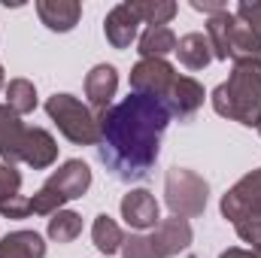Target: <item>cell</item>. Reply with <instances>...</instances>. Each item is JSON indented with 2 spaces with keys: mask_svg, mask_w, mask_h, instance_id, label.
I'll return each mask as SVG.
<instances>
[{
  "mask_svg": "<svg viewBox=\"0 0 261 258\" xmlns=\"http://www.w3.org/2000/svg\"><path fill=\"white\" fill-rule=\"evenodd\" d=\"M170 119L173 116L164 100L134 91L122 104L97 113V155L103 167L113 173V179L140 183L152 173Z\"/></svg>",
  "mask_w": 261,
  "mask_h": 258,
  "instance_id": "1",
  "label": "cell"
},
{
  "mask_svg": "<svg viewBox=\"0 0 261 258\" xmlns=\"http://www.w3.org/2000/svg\"><path fill=\"white\" fill-rule=\"evenodd\" d=\"M213 110L222 119L258 128L261 122V61H237L228 82L213 91Z\"/></svg>",
  "mask_w": 261,
  "mask_h": 258,
  "instance_id": "2",
  "label": "cell"
},
{
  "mask_svg": "<svg viewBox=\"0 0 261 258\" xmlns=\"http://www.w3.org/2000/svg\"><path fill=\"white\" fill-rule=\"evenodd\" d=\"M88 186H91V167L79 158H70L40 186V192L28 197V207L34 216H55L64 203L82 197Z\"/></svg>",
  "mask_w": 261,
  "mask_h": 258,
  "instance_id": "3",
  "label": "cell"
},
{
  "mask_svg": "<svg viewBox=\"0 0 261 258\" xmlns=\"http://www.w3.org/2000/svg\"><path fill=\"white\" fill-rule=\"evenodd\" d=\"M206 40L213 46V58L219 61H261V40L234 15V12H219L210 15L206 21Z\"/></svg>",
  "mask_w": 261,
  "mask_h": 258,
  "instance_id": "4",
  "label": "cell"
},
{
  "mask_svg": "<svg viewBox=\"0 0 261 258\" xmlns=\"http://www.w3.org/2000/svg\"><path fill=\"white\" fill-rule=\"evenodd\" d=\"M46 113H49V119L58 125V131L70 143H76V146H97V140H100L97 113H91L73 94H52L46 100Z\"/></svg>",
  "mask_w": 261,
  "mask_h": 258,
  "instance_id": "5",
  "label": "cell"
},
{
  "mask_svg": "<svg viewBox=\"0 0 261 258\" xmlns=\"http://www.w3.org/2000/svg\"><path fill=\"white\" fill-rule=\"evenodd\" d=\"M206 197H210V186L195 170H186V167H170L167 170V176H164V200H167L173 216H179V219L203 216Z\"/></svg>",
  "mask_w": 261,
  "mask_h": 258,
  "instance_id": "6",
  "label": "cell"
},
{
  "mask_svg": "<svg viewBox=\"0 0 261 258\" xmlns=\"http://www.w3.org/2000/svg\"><path fill=\"white\" fill-rule=\"evenodd\" d=\"M222 216L231 225H243V222H255L261 219V167L246 173L243 179H237L228 192L222 194Z\"/></svg>",
  "mask_w": 261,
  "mask_h": 258,
  "instance_id": "7",
  "label": "cell"
},
{
  "mask_svg": "<svg viewBox=\"0 0 261 258\" xmlns=\"http://www.w3.org/2000/svg\"><path fill=\"white\" fill-rule=\"evenodd\" d=\"M176 79H179V73L170 61H164V58H140L130 70V91L167 100Z\"/></svg>",
  "mask_w": 261,
  "mask_h": 258,
  "instance_id": "8",
  "label": "cell"
},
{
  "mask_svg": "<svg viewBox=\"0 0 261 258\" xmlns=\"http://www.w3.org/2000/svg\"><path fill=\"white\" fill-rule=\"evenodd\" d=\"M31 140V128L21 122V116H15L6 104H0V158L3 164H18L24 158Z\"/></svg>",
  "mask_w": 261,
  "mask_h": 258,
  "instance_id": "9",
  "label": "cell"
},
{
  "mask_svg": "<svg viewBox=\"0 0 261 258\" xmlns=\"http://www.w3.org/2000/svg\"><path fill=\"white\" fill-rule=\"evenodd\" d=\"M149 243H152V249H155L158 258L179 255L182 249L192 246V225H189V219L173 216V219L158 222V228H155V234L149 237Z\"/></svg>",
  "mask_w": 261,
  "mask_h": 258,
  "instance_id": "10",
  "label": "cell"
},
{
  "mask_svg": "<svg viewBox=\"0 0 261 258\" xmlns=\"http://www.w3.org/2000/svg\"><path fill=\"white\" fill-rule=\"evenodd\" d=\"M161 210H158V200L155 194L146 192V189H134L122 197V219L128 222L130 228L137 231H146V228H158V219Z\"/></svg>",
  "mask_w": 261,
  "mask_h": 258,
  "instance_id": "11",
  "label": "cell"
},
{
  "mask_svg": "<svg viewBox=\"0 0 261 258\" xmlns=\"http://www.w3.org/2000/svg\"><path fill=\"white\" fill-rule=\"evenodd\" d=\"M116 91H119V73H116V67L113 64L91 67V73L85 76V97H88V104L94 107V113L110 110Z\"/></svg>",
  "mask_w": 261,
  "mask_h": 258,
  "instance_id": "12",
  "label": "cell"
},
{
  "mask_svg": "<svg viewBox=\"0 0 261 258\" xmlns=\"http://www.w3.org/2000/svg\"><path fill=\"white\" fill-rule=\"evenodd\" d=\"M137 28H140V18L130 9V3L113 6L107 12V18H103V34H107L113 49H128L130 43L137 40Z\"/></svg>",
  "mask_w": 261,
  "mask_h": 258,
  "instance_id": "13",
  "label": "cell"
},
{
  "mask_svg": "<svg viewBox=\"0 0 261 258\" xmlns=\"http://www.w3.org/2000/svg\"><path fill=\"white\" fill-rule=\"evenodd\" d=\"M203 85L192 79V76H179L176 82H173V88H170V94H167V110H170V116H176V119H192L197 110L203 107Z\"/></svg>",
  "mask_w": 261,
  "mask_h": 258,
  "instance_id": "14",
  "label": "cell"
},
{
  "mask_svg": "<svg viewBox=\"0 0 261 258\" xmlns=\"http://www.w3.org/2000/svg\"><path fill=\"white\" fill-rule=\"evenodd\" d=\"M37 15L49 31L67 34L79 24L82 3H76V0H37Z\"/></svg>",
  "mask_w": 261,
  "mask_h": 258,
  "instance_id": "15",
  "label": "cell"
},
{
  "mask_svg": "<svg viewBox=\"0 0 261 258\" xmlns=\"http://www.w3.org/2000/svg\"><path fill=\"white\" fill-rule=\"evenodd\" d=\"M0 258H46V243L37 231H12L0 240Z\"/></svg>",
  "mask_w": 261,
  "mask_h": 258,
  "instance_id": "16",
  "label": "cell"
},
{
  "mask_svg": "<svg viewBox=\"0 0 261 258\" xmlns=\"http://www.w3.org/2000/svg\"><path fill=\"white\" fill-rule=\"evenodd\" d=\"M176 55L179 64L189 70H203L213 61V46L206 40V34H186L182 40H176Z\"/></svg>",
  "mask_w": 261,
  "mask_h": 258,
  "instance_id": "17",
  "label": "cell"
},
{
  "mask_svg": "<svg viewBox=\"0 0 261 258\" xmlns=\"http://www.w3.org/2000/svg\"><path fill=\"white\" fill-rule=\"evenodd\" d=\"M140 58H164L176 52V34L170 28H146L140 43H137Z\"/></svg>",
  "mask_w": 261,
  "mask_h": 258,
  "instance_id": "18",
  "label": "cell"
},
{
  "mask_svg": "<svg viewBox=\"0 0 261 258\" xmlns=\"http://www.w3.org/2000/svg\"><path fill=\"white\" fill-rule=\"evenodd\" d=\"M130 9L137 12L140 21H146L149 28H167V21L176 15V3L173 0H128Z\"/></svg>",
  "mask_w": 261,
  "mask_h": 258,
  "instance_id": "19",
  "label": "cell"
},
{
  "mask_svg": "<svg viewBox=\"0 0 261 258\" xmlns=\"http://www.w3.org/2000/svg\"><path fill=\"white\" fill-rule=\"evenodd\" d=\"M91 240H94V246H97L103 255H113V252H119V249L125 246L122 228H119L107 213H100V216L94 219V225H91Z\"/></svg>",
  "mask_w": 261,
  "mask_h": 258,
  "instance_id": "20",
  "label": "cell"
},
{
  "mask_svg": "<svg viewBox=\"0 0 261 258\" xmlns=\"http://www.w3.org/2000/svg\"><path fill=\"white\" fill-rule=\"evenodd\" d=\"M6 107L15 116H28L37 110V88L31 79H9L6 85Z\"/></svg>",
  "mask_w": 261,
  "mask_h": 258,
  "instance_id": "21",
  "label": "cell"
},
{
  "mask_svg": "<svg viewBox=\"0 0 261 258\" xmlns=\"http://www.w3.org/2000/svg\"><path fill=\"white\" fill-rule=\"evenodd\" d=\"M82 234V216L73 213V210H58L52 219H49V237L55 243H73L76 237Z\"/></svg>",
  "mask_w": 261,
  "mask_h": 258,
  "instance_id": "22",
  "label": "cell"
},
{
  "mask_svg": "<svg viewBox=\"0 0 261 258\" xmlns=\"http://www.w3.org/2000/svg\"><path fill=\"white\" fill-rule=\"evenodd\" d=\"M21 189V173L15 170V164H0V203L18 197Z\"/></svg>",
  "mask_w": 261,
  "mask_h": 258,
  "instance_id": "23",
  "label": "cell"
},
{
  "mask_svg": "<svg viewBox=\"0 0 261 258\" xmlns=\"http://www.w3.org/2000/svg\"><path fill=\"white\" fill-rule=\"evenodd\" d=\"M234 15H237V18L261 40V0H243V3L237 6Z\"/></svg>",
  "mask_w": 261,
  "mask_h": 258,
  "instance_id": "24",
  "label": "cell"
},
{
  "mask_svg": "<svg viewBox=\"0 0 261 258\" xmlns=\"http://www.w3.org/2000/svg\"><path fill=\"white\" fill-rule=\"evenodd\" d=\"M122 258H158V255H155L149 237H143V234H130V237H125Z\"/></svg>",
  "mask_w": 261,
  "mask_h": 258,
  "instance_id": "25",
  "label": "cell"
},
{
  "mask_svg": "<svg viewBox=\"0 0 261 258\" xmlns=\"http://www.w3.org/2000/svg\"><path fill=\"white\" fill-rule=\"evenodd\" d=\"M234 231H237V237H240L243 243H252V249H261V219L234 225Z\"/></svg>",
  "mask_w": 261,
  "mask_h": 258,
  "instance_id": "26",
  "label": "cell"
},
{
  "mask_svg": "<svg viewBox=\"0 0 261 258\" xmlns=\"http://www.w3.org/2000/svg\"><path fill=\"white\" fill-rule=\"evenodd\" d=\"M0 216H6V219H28L31 216V207H28V197H12V200H6V203H0Z\"/></svg>",
  "mask_w": 261,
  "mask_h": 258,
  "instance_id": "27",
  "label": "cell"
},
{
  "mask_svg": "<svg viewBox=\"0 0 261 258\" xmlns=\"http://www.w3.org/2000/svg\"><path fill=\"white\" fill-rule=\"evenodd\" d=\"M192 9H197V12H210V15H219V12H225L228 6H225L222 0H192Z\"/></svg>",
  "mask_w": 261,
  "mask_h": 258,
  "instance_id": "28",
  "label": "cell"
},
{
  "mask_svg": "<svg viewBox=\"0 0 261 258\" xmlns=\"http://www.w3.org/2000/svg\"><path fill=\"white\" fill-rule=\"evenodd\" d=\"M219 258H261V249H240V246H231V249H225Z\"/></svg>",
  "mask_w": 261,
  "mask_h": 258,
  "instance_id": "29",
  "label": "cell"
},
{
  "mask_svg": "<svg viewBox=\"0 0 261 258\" xmlns=\"http://www.w3.org/2000/svg\"><path fill=\"white\" fill-rule=\"evenodd\" d=\"M0 88H3V67H0Z\"/></svg>",
  "mask_w": 261,
  "mask_h": 258,
  "instance_id": "30",
  "label": "cell"
},
{
  "mask_svg": "<svg viewBox=\"0 0 261 258\" xmlns=\"http://www.w3.org/2000/svg\"><path fill=\"white\" fill-rule=\"evenodd\" d=\"M258 134H261V122H258Z\"/></svg>",
  "mask_w": 261,
  "mask_h": 258,
  "instance_id": "31",
  "label": "cell"
}]
</instances>
